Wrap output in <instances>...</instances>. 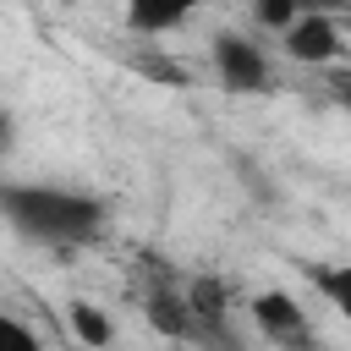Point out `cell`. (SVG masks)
<instances>
[{
  "label": "cell",
  "mask_w": 351,
  "mask_h": 351,
  "mask_svg": "<svg viewBox=\"0 0 351 351\" xmlns=\"http://www.w3.org/2000/svg\"><path fill=\"white\" fill-rule=\"evenodd\" d=\"M0 351H38V340H33L27 324H16L11 313H0Z\"/></svg>",
  "instance_id": "8fae6325"
},
{
  "label": "cell",
  "mask_w": 351,
  "mask_h": 351,
  "mask_svg": "<svg viewBox=\"0 0 351 351\" xmlns=\"http://www.w3.org/2000/svg\"><path fill=\"white\" fill-rule=\"evenodd\" d=\"M324 88H329V99H335V104H340V110H351V66H335V71H329V82H324Z\"/></svg>",
  "instance_id": "4fadbf2b"
},
{
  "label": "cell",
  "mask_w": 351,
  "mask_h": 351,
  "mask_svg": "<svg viewBox=\"0 0 351 351\" xmlns=\"http://www.w3.org/2000/svg\"><path fill=\"white\" fill-rule=\"evenodd\" d=\"M0 214L44 247H82L104 230V203L66 186H0Z\"/></svg>",
  "instance_id": "6da1fadb"
},
{
  "label": "cell",
  "mask_w": 351,
  "mask_h": 351,
  "mask_svg": "<svg viewBox=\"0 0 351 351\" xmlns=\"http://www.w3.org/2000/svg\"><path fill=\"white\" fill-rule=\"evenodd\" d=\"M214 66H219V82L230 93H269L274 88V71H269L263 49L247 44L241 33H219L214 38Z\"/></svg>",
  "instance_id": "3957f363"
},
{
  "label": "cell",
  "mask_w": 351,
  "mask_h": 351,
  "mask_svg": "<svg viewBox=\"0 0 351 351\" xmlns=\"http://www.w3.org/2000/svg\"><path fill=\"white\" fill-rule=\"evenodd\" d=\"M71 335L82 346H110V318L99 307H88V302H71Z\"/></svg>",
  "instance_id": "9c48e42d"
},
{
  "label": "cell",
  "mask_w": 351,
  "mask_h": 351,
  "mask_svg": "<svg viewBox=\"0 0 351 351\" xmlns=\"http://www.w3.org/2000/svg\"><path fill=\"white\" fill-rule=\"evenodd\" d=\"M197 5H203V0H126V22H132L137 33H170V27H181Z\"/></svg>",
  "instance_id": "5b68a950"
},
{
  "label": "cell",
  "mask_w": 351,
  "mask_h": 351,
  "mask_svg": "<svg viewBox=\"0 0 351 351\" xmlns=\"http://www.w3.org/2000/svg\"><path fill=\"white\" fill-rule=\"evenodd\" d=\"M313 285L329 296V307L351 324V263H329V269H313Z\"/></svg>",
  "instance_id": "ba28073f"
},
{
  "label": "cell",
  "mask_w": 351,
  "mask_h": 351,
  "mask_svg": "<svg viewBox=\"0 0 351 351\" xmlns=\"http://www.w3.org/2000/svg\"><path fill=\"white\" fill-rule=\"evenodd\" d=\"M340 27H346V33H351V16H340Z\"/></svg>",
  "instance_id": "2e32d148"
},
{
  "label": "cell",
  "mask_w": 351,
  "mask_h": 351,
  "mask_svg": "<svg viewBox=\"0 0 351 351\" xmlns=\"http://www.w3.org/2000/svg\"><path fill=\"white\" fill-rule=\"evenodd\" d=\"M148 324L159 329V335H170V340H192L197 335V318H192V307H186V291L176 296V291H154L148 296Z\"/></svg>",
  "instance_id": "8992f818"
},
{
  "label": "cell",
  "mask_w": 351,
  "mask_h": 351,
  "mask_svg": "<svg viewBox=\"0 0 351 351\" xmlns=\"http://www.w3.org/2000/svg\"><path fill=\"white\" fill-rule=\"evenodd\" d=\"M296 16H302V11H296L291 0H258V22H269V27H280V33H285Z\"/></svg>",
  "instance_id": "7c38bea8"
},
{
  "label": "cell",
  "mask_w": 351,
  "mask_h": 351,
  "mask_svg": "<svg viewBox=\"0 0 351 351\" xmlns=\"http://www.w3.org/2000/svg\"><path fill=\"white\" fill-rule=\"evenodd\" d=\"M137 71L154 77V82H170V88H186L192 82V71L181 60H170V55H137Z\"/></svg>",
  "instance_id": "30bf717a"
},
{
  "label": "cell",
  "mask_w": 351,
  "mask_h": 351,
  "mask_svg": "<svg viewBox=\"0 0 351 351\" xmlns=\"http://www.w3.org/2000/svg\"><path fill=\"white\" fill-rule=\"evenodd\" d=\"M225 302H230V291H225L219 280H197V285H186V307H192L197 329H225Z\"/></svg>",
  "instance_id": "52a82bcc"
},
{
  "label": "cell",
  "mask_w": 351,
  "mask_h": 351,
  "mask_svg": "<svg viewBox=\"0 0 351 351\" xmlns=\"http://www.w3.org/2000/svg\"><path fill=\"white\" fill-rule=\"evenodd\" d=\"M5 137H11V115L0 110V148H5Z\"/></svg>",
  "instance_id": "9a60e30c"
},
{
  "label": "cell",
  "mask_w": 351,
  "mask_h": 351,
  "mask_svg": "<svg viewBox=\"0 0 351 351\" xmlns=\"http://www.w3.org/2000/svg\"><path fill=\"white\" fill-rule=\"evenodd\" d=\"M252 324H258L263 340H274L280 351H318V335H313V324H307V307H296V296H285V291L252 296Z\"/></svg>",
  "instance_id": "7a4b0ae2"
},
{
  "label": "cell",
  "mask_w": 351,
  "mask_h": 351,
  "mask_svg": "<svg viewBox=\"0 0 351 351\" xmlns=\"http://www.w3.org/2000/svg\"><path fill=\"white\" fill-rule=\"evenodd\" d=\"M296 11H318V16H351V0H291Z\"/></svg>",
  "instance_id": "5bb4252c"
},
{
  "label": "cell",
  "mask_w": 351,
  "mask_h": 351,
  "mask_svg": "<svg viewBox=\"0 0 351 351\" xmlns=\"http://www.w3.org/2000/svg\"><path fill=\"white\" fill-rule=\"evenodd\" d=\"M280 44H285V55H291V60L329 66V60H340V49H346V27H340V16L302 11V16H296L285 33H280Z\"/></svg>",
  "instance_id": "277c9868"
}]
</instances>
